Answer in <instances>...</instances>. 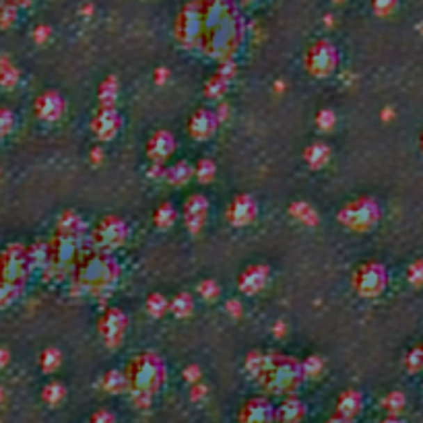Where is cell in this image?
<instances>
[{
    "instance_id": "cell-1",
    "label": "cell",
    "mask_w": 423,
    "mask_h": 423,
    "mask_svg": "<svg viewBox=\"0 0 423 423\" xmlns=\"http://www.w3.org/2000/svg\"><path fill=\"white\" fill-rule=\"evenodd\" d=\"M72 285L89 296H99L116 285L120 279V264L112 256V252L102 250H85L70 271Z\"/></svg>"
},
{
    "instance_id": "cell-2",
    "label": "cell",
    "mask_w": 423,
    "mask_h": 423,
    "mask_svg": "<svg viewBox=\"0 0 423 423\" xmlns=\"http://www.w3.org/2000/svg\"><path fill=\"white\" fill-rule=\"evenodd\" d=\"M122 374L126 380V390H130L138 405H147V401L163 388L168 378L166 362L155 351H141L132 356Z\"/></svg>"
},
{
    "instance_id": "cell-3",
    "label": "cell",
    "mask_w": 423,
    "mask_h": 423,
    "mask_svg": "<svg viewBox=\"0 0 423 423\" xmlns=\"http://www.w3.org/2000/svg\"><path fill=\"white\" fill-rule=\"evenodd\" d=\"M254 378L264 392L279 397L294 394L305 380L302 362L285 353H264Z\"/></svg>"
},
{
    "instance_id": "cell-4",
    "label": "cell",
    "mask_w": 423,
    "mask_h": 423,
    "mask_svg": "<svg viewBox=\"0 0 423 423\" xmlns=\"http://www.w3.org/2000/svg\"><path fill=\"white\" fill-rule=\"evenodd\" d=\"M33 273V262L29 254V246L25 244H8L0 252V283L19 287L25 292L29 277Z\"/></svg>"
},
{
    "instance_id": "cell-5",
    "label": "cell",
    "mask_w": 423,
    "mask_h": 423,
    "mask_svg": "<svg viewBox=\"0 0 423 423\" xmlns=\"http://www.w3.org/2000/svg\"><path fill=\"white\" fill-rule=\"evenodd\" d=\"M380 215H382V211H380V205L376 198L356 196L339 209L337 221L349 232H369L372 228L378 225Z\"/></svg>"
},
{
    "instance_id": "cell-6",
    "label": "cell",
    "mask_w": 423,
    "mask_h": 423,
    "mask_svg": "<svg viewBox=\"0 0 423 423\" xmlns=\"http://www.w3.org/2000/svg\"><path fill=\"white\" fill-rule=\"evenodd\" d=\"M81 254V236L54 232V236L46 242V266L54 275H66L72 271Z\"/></svg>"
},
{
    "instance_id": "cell-7",
    "label": "cell",
    "mask_w": 423,
    "mask_h": 423,
    "mask_svg": "<svg viewBox=\"0 0 423 423\" xmlns=\"http://www.w3.org/2000/svg\"><path fill=\"white\" fill-rule=\"evenodd\" d=\"M351 287L360 298H365V300L382 296L384 289L388 287V271H386V266L382 262H378V260H365L353 271Z\"/></svg>"
},
{
    "instance_id": "cell-8",
    "label": "cell",
    "mask_w": 423,
    "mask_h": 423,
    "mask_svg": "<svg viewBox=\"0 0 423 423\" xmlns=\"http://www.w3.org/2000/svg\"><path fill=\"white\" fill-rule=\"evenodd\" d=\"M128 223L118 215H104L95 228L91 230V244L95 250L112 252L116 248H122L128 240Z\"/></svg>"
},
{
    "instance_id": "cell-9",
    "label": "cell",
    "mask_w": 423,
    "mask_h": 423,
    "mask_svg": "<svg viewBox=\"0 0 423 423\" xmlns=\"http://www.w3.org/2000/svg\"><path fill=\"white\" fill-rule=\"evenodd\" d=\"M130 328V318L122 308H108L97 318V333L108 349H120Z\"/></svg>"
},
{
    "instance_id": "cell-10",
    "label": "cell",
    "mask_w": 423,
    "mask_h": 423,
    "mask_svg": "<svg viewBox=\"0 0 423 423\" xmlns=\"http://www.w3.org/2000/svg\"><path fill=\"white\" fill-rule=\"evenodd\" d=\"M305 70L316 77V79H324V77H330L337 66H339V52L337 48L326 42V40H316L308 52H305Z\"/></svg>"
},
{
    "instance_id": "cell-11",
    "label": "cell",
    "mask_w": 423,
    "mask_h": 423,
    "mask_svg": "<svg viewBox=\"0 0 423 423\" xmlns=\"http://www.w3.org/2000/svg\"><path fill=\"white\" fill-rule=\"evenodd\" d=\"M176 35L184 46H198L202 38V13L200 2L188 4L176 19Z\"/></svg>"
},
{
    "instance_id": "cell-12",
    "label": "cell",
    "mask_w": 423,
    "mask_h": 423,
    "mask_svg": "<svg viewBox=\"0 0 423 423\" xmlns=\"http://www.w3.org/2000/svg\"><path fill=\"white\" fill-rule=\"evenodd\" d=\"M209 211H211V202L205 194L194 192L184 200L182 207V217H184V225L190 234H200L209 221Z\"/></svg>"
},
{
    "instance_id": "cell-13",
    "label": "cell",
    "mask_w": 423,
    "mask_h": 423,
    "mask_svg": "<svg viewBox=\"0 0 423 423\" xmlns=\"http://www.w3.org/2000/svg\"><path fill=\"white\" fill-rule=\"evenodd\" d=\"M258 217V202L252 194L240 192L225 207V219L232 228H248Z\"/></svg>"
},
{
    "instance_id": "cell-14",
    "label": "cell",
    "mask_w": 423,
    "mask_h": 423,
    "mask_svg": "<svg viewBox=\"0 0 423 423\" xmlns=\"http://www.w3.org/2000/svg\"><path fill=\"white\" fill-rule=\"evenodd\" d=\"M122 128V116L116 106H99L93 112L91 118V130L99 141H112Z\"/></svg>"
},
{
    "instance_id": "cell-15",
    "label": "cell",
    "mask_w": 423,
    "mask_h": 423,
    "mask_svg": "<svg viewBox=\"0 0 423 423\" xmlns=\"http://www.w3.org/2000/svg\"><path fill=\"white\" fill-rule=\"evenodd\" d=\"M176 136L170 130H155L145 147L147 159L155 166H163L176 151Z\"/></svg>"
},
{
    "instance_id": "cell-16",
    "label": "cell",
    "mask_w": 423,
    "mask_h": 423,
    "mask_svg": "<svg viewBox=\"0 0 423 423\" xmlns=\"http://www.w3.org/2000/svg\"><path fill=\"white\" fill-rule=\"evenodd\" d=\"M66 112V102L58 91L48 89L42 91L35 99H33V114L35 118L44 122H56L61 120Z\"/></svg>"
},
{
    "instance_id": "cell-17",
    "label": "cell",
    "mask_w": 423,
    "mask_h": 423,
    "mask_svg": "<svg viewBox=\"0 0 423 423\" xmlns=\"http://www.w3.org/2000/svg\"><path fill=\"white\" fill-rule=\"evenodd\" d=\"M240 423H275V407L264 397L248 399L238 413Z\"/></svg>"
},
{
    "instance_id": "cell-18",
    "label": "cell",
    "mask_w": 423,
    "mask_h": 423,
    "mask_svg": "<svg viewBox=\"0 0 423 423\" xmlns=\"http://www.w3.org/2000/svg\"><path fill=\"white\" fill-rule=\"evenodd\" d=\"M219 126L217 120V114L215 110H209V108H198L190 118H188V134L194 138V141H207L215 134Z\"/></svg>"
},
{
    "instance_id": "cell-19",
    "label": "cell",
    "mask_w": 423,
    "mask_h": 423,
    "mask_svg": "<svg viewBox=\"0 0 423 423\" xmlns=\"http://www.w3.org/2000/svg\"><path fill=\"white\" fill-rule=\"evenodd\" d=\"M269 283V266L264 264H250L238 277V289L244 296H256Z\"/></svg>"
},
{
    "instance_id": "cell-20",
    "label": "cell",
    "mask_w": 423,
    "mask_h": 423,
    "mask_svg": "<svg viewBox=\"0 0 423 423\" xmlns=\"http://www.w3.org/2000/svg\"><path fill=\"white\" fill-rule=\"evenodd\" d=\"M305 417V405L296 397L289 394L275 409V423H302Z\"/></svg>"
},
{
    "instance_id": "cell-21",
    "label": "cell",
    "mask_w": 423,
    "mask_h": 423,
    "mask_svg": "<svg viewBox=\"0 0 423 423\" xmlns=\"http://www.w3.org/2000/svg\"><path fill=\"white\" fill-rule=\"evenodd\" d=\"M362 409H363L362 392L349 388V390H345V392L339 394V399H337V413H335V415L353 422V417H358V415L362 413Z\"/></svg>"
},
{
    "instance_id": "cell-22",
    "label": "cell",
    "mask_w": 423,
    "mask_h": 423,
    "mask_svg": "<svg viewBox=\"0 0 423 423\" xmlns=\"http://www.w3.org/2000/svg\"><path fill=\"white\" fill-rule=\"evenodd\" d=\"M303 161L312 168V170H320L330 161V147L322 141H314L312 145L305 147L303 151Z\"/></svg>"
},
{
    "instance_id": "cell-23",
    "label": "cell",
    "mask_w": 423,
    "mask_h": 423,
    "mask_svg": "<svg viewBox=\"0 0 423 423\" xmlns=\"http://www.w3.org/2000/svg\"><path fill=\"white\" fill-rule=\"evenodd\" d=\"M194 176V168L188 163V161H178V163H174V166H170V168H166V174H163V180L168 182V184H172V186H184V184H188L190 182V178Z\"/></svg>"
},
{
    "instance_id": "cell-24",
    "label": "cell",
    "mask_w": 423,
    "mask_h": 423,
    "mask_svg": "<svg viewBox=\"0 0 423 423\" xmlns=\"http://www.w3.org/2000/svg\"><path fill=\"white\" fill-rule=\"evenodd\" d=\"M56 232L62 234H70V236H83L85 232V221L81 219L79 213L74 211H64L56 223Z\"/></svg>"
},
{
    "instance_id": "cell-25",
    "label": "cell",
    "mask_w": 423,
    "mask_h": 423,
    "mask_svg": "<svg viewBox=\"0 0 423 423\" xmlns=\"http://www.w3.org/2000/svg\"><path fill=\"white\" fill-rule=\"evenodd\" d=\"M176 219H178V211H176V207H174L170 200H163L161 205H157V209H155V213H153V223H155V228H159V230H170V228H174Z\"/></svg>"
},
{
    "instance_id": "cell-26",
    "label": "cell",
    "mask_w": 423,
    "mask_h": 423,
    "mask_svg": "<svg viewBox=\"0 0 423 423\" xmlns=\"http://www.w3.org/2000/svg\"><path fill=\"white\" fill-rule=\"evenodd\" d=\"M228 89H230V79L228 77H223L221 72H215L207 83H205V95L209 97V99H221L225 93H228Z\"/></svg>"
},
{
    "instance_id": "cell-27",
    "label": "cell",
    "mask_w": 423,
    "mask_h": 423,
    "mask_svg": "<svg viewBox=\"0 0 423 423\" xmlns=\"http://www.w3.org/2000/svg\"><path fill=\"white\" fill-rule=\"evenodd\" d=\"M170 312L176 316V318H188L192 316L194 312V298L186 292H182L178 296H174L170 300Z\"/></svg>"
},
{
    "instance_id": "cell-28",
    "label": "cell",
    "mask_w": 423,
    "mask_h": 423,
    "mask_svg": "<svg viewBox=\"0 0 423 423\" xmlns=\"http://www.w3.org/2000/svg\"><path fill=\"white\" fill-rule=\"evenodd\" d=\"M97 95H99V106H114L118 97V81L114 77H108L106 81H102Z\"/></svg>"
},
{
    "instance_id": "cell-29",
    "label": "cell",
    "mask_w": 423,
    "mask_h": 423,
    "mask_svg": "<svg viewBox=\"0 0 423 423\" xmlns=\"http://www.w3.org/2000/svg\"><path fill=\"white\" fill-rule=\"evenodd\" d=\"M289 213H292V217H296L298 221H302L303 225H316L318 223V215H316L314 207H310L308 202H302V200L294 202L289 207Z\"/></svg>"
},
{
    "instance_id": "cell-30",
    "label": "cell",
    "mask_w": 423,
    "mask_h": 423,
    "mask_svg": "<svg viewBox=\"0 0 423 423\" xmlns=\"http://www.w3.org/2000/svg\"><path fill=\"white\" fill-rule=\"evenodd\" d=\"M145 308H147V312L153 316V318H163L168 312H170V300L163 296V294H151L149 298H147V302H145Z\"/></svg>"
},
{
    "instance_id": "cell-31",
    "label": "cell",
    "mask_w": 423,
    "mask_h": 423,
    "mask_svg": "<svg viewBox=\"0 0 423 423\" xmlns=\"http://www.w3.org/2000/svg\"><path fill=\"white\" fill-rule=\"evenodd\" d=\"M102 388L106 392H112V394H120L126 390V380H124V374L118 369H112V372H106L104 378H102Z\"/></svg>"
},
{
    "instance_id": "cell-32",
    "label": "cell",
    "mask_w": 423,
    "mask_h": 423,
    "mask_svg": "<svg viewBox=\"0 0 423 423\" xmlns=\"http://www.w3.org/2000/svg\"><path fill=\"white\" fill-rule=\"evenodd\" d=\"M42 399H44V403H48L50 407H56V405H61L62 401L66 399V388H64V384H61V382H48L46 386H44V390H42Z\"/></svg>"
},
{
    "instance_id": "cell-33",
    "label": "cell",
    "mask_w": 423,
    "mask_h": 423,
    "mask_svg": "<svg viewBox=\"0 0 423 423\" xmlns=\"http://www.w3.org/2000/svg\"><path fill=\"white\" fill-rule=\"evenodd\" d=\"M62 363V353L56 349V347H48L40 353V367L42 372L46 374H52L61 367Z\"/></svg>"
},
{
    "instance_id": "cell-34",
    "label": "cell",
    "mask_w": 423,
    "mask_h": 423,
    "mask_svg": "<svg viewBox=\"0 0 423 423\" xmlns=\"http://www.w3.org/2000/svg\"><path fill=\"white\" fill-rule=\"evenodd\" d=\"M215 174H217L215 161L209 159V157H202V159L196 163V168H194V176H196V180L200 182V184H209V182H213Z\"/></svg>"
},
{
    "instance_id": "cell-35",
    "label": "cell",
    "mask_w": 423,
    "mask_h": 423,
    "mask_svg": "<svg viewBox=\"0 0 423 423\" xmlns=\"http://www.w3.org/2000/svg\"><path fill=\"white\" fill-rule=\"evenodd\" d=\"M405 367L409 372H422L423 369V343L415 345L413 349H409V353L405 356Z\"/></svg>"
},
{
    "instance_id": "cell-36",
    "label": "cell",
    "mask_w": 423,
    "mask_h": 423,
    "mask_svg": "<svg viewBox=\"0 0 423 423\" xmlns=\"http://www.w3.org/2000/svg\"><path fill=\"white\" fill-rule=\"evenodd\" d=\"M17 79H19L17 68L10 62H0V85L6 87V89H10V87L17 85Z\"/></svg>"
},
{
    "instance_id": "cell-37",
    "label": "cell",
    "mask_w": 423,
    "mask_h": 423,
    "mask_svg": "<svg viewBox=\"0 0 423 423\" xmlns=\"http://www.w3.org/2000/svg\"><path fill=\"white\" fill-rule=\"evenodd\" d=\"M21 296H23V289H19V287H10V285L0 283V310H4V308L13 305V303L17 302Z\"/></svg>"
},
{
    "instance_id": "cell-38",
    "label": "cell",
    "mask_w": 423,
    "mask_h": 423,
    "mask_svg": "<svg viewBox=\"0 0 423 423\" xmlns=\"http://www.w3.org/2000/svg\"><path fill=\"white\" fill-rule=\"evenodd\" d=\"M382 405H384V409L394 417L397 413L403 411V407H405V397H403V392H390V394H386V399L382 401Z\"/></svg>"
},
{
    "instance_id": "cell-39",
    "label": "cell",
    "mask_w": 423,
    "mask_h": 423,
    "mask_svg": "<svg viewBox=\"0 0 423 423\" xmlns=\"http://www.w3.org/2000/svg\"><path fill=\"white\" fill-rule=\"evenodd\" d=\"M302 367L305 378H316V376H320L322 369H324V360H322L320 356H310L308 360H303L302 362Z\"/></svg>"
},
{
    "instance_id": "cell-40",
    "label": "cell",
    "mask_w": 423,
    "mask_h": 423,
    "mask_svg": "<svg viewBox=\"0 0 423 423\" xmlns=\"http://www.w3.org/2000/svg\"><path fill=\"white\" fill-rule=\"evenodd\" d=\"M198 296H202V300H207V302H215L221 296V289L213 279H205L198 285Z\"/></svg>"
},
{
    "instance_id": "cell-41",
    "label": "cell",
    "mask_w": 423,
    "mask_h": 423,
    "mask_svg": "<svg viewBox=\"0 0 423 423\" xmlns=\"http://www.w3.org/2000/svg\"><path fill=\"white\" fill-rule=\"evenodd\" d=\"M15 128V112L8 108H0V141L10 134Z\"/></svg>"
},
{
    "instance_id": "cell-42",
    "label": "cell",
    "mask_w": 423,
    "mask_h": 423,
    "mask_svg": "<svg viewBox=\"0 0 423 423\" xmlns=\"http://www.w3.org/2000/svg\"><path fill=\"white\" fill-rule=\"evenodd\" d=\"M335 122H337V118H335V112H333V110H320L318 116H316V126H318L322 132L333 130Z\"/></svg>"
},
{
    "instance_id": "cell-43",
    "label": "cell",
    "mask_w": 423,
    "mask_h": 423,
    "mask_svg": "<svg viewBox=\"0 0 423 423\" xmlns=\"http://www.w3.org/2000/svg\"><path fill=\"white\" fill-rule=\"evenodd\" d=\"M407 279L411 285L422 287L423 285V260H415L409 269H407Z\"/></svg>"
},
{
    "instance_id": "cell-44",
    "label": "cell",
    "mask_w": 423,
    "mask_h": 423,
    "mask_svg": "<svg viewBox=\"0 0 423 423\" xmlns=\"http://www.w3.org/2000/svg\"><path fill=\"white\" fill-rule=\"evenodd\" d=\"M397 4H399V0H372V6H374V10H376L380 17L390 15V13L397 8Z\"/></svg>"
},
{
    "instance_id": "cell-45",
    "label": "cell",
    "mask_w": 423,
    "mask_h": 423,
    "mask_svg": "<svg viewBox=\"0 0 423 423\" xmlns=\"http://www.w3.org/2000/svg\"><path fill=\"white\" fill-rule=\"evenodd\" d=\"M15 10H17V4H15V2L2 6V13H0V23H2V27H8V25L15 21Z\"/></svg>"
},
{
    "instance_id": "cell-46",
    "label": "cell",
    "mask_w": 423,
    "mask_h": 423,
    "mask_svg": "<svg viewBox=\"0 0 423 423\" xmlns=\"http://www.w3.org/2000/svg\"><path fill=\"white\" fill-rule=\"evenodd\" d=\"M89 423H116V417H114L112 411H108V409H99V411H95V413L91 415Z\"/></svg>"
},
{
    "instance_id": "cell-47",
    "label": "cell",
    "mask_w": 423,
    "mask_h": 423,
    "mask_svg": "<svg viewBox=\"0 0 423 423\" xmlns=\"http://www.w3.org/2000/svg\"><path fill=\"white\" fill-rule=\"evenodd\" d=\"M184 380H188V382H200V369H198V365H188L186 369H184Z\"/></svg>"
},
{
    "instance_id": "cell-48",
    "label": "cell",
    "mask_w": 423,
    "mask_h": 423,
    "mask_svg": "<svg viewBox=\"0 0 423 423\" xmlns=\"http://www.w3.org/2000/svg\"><path fill=\"white\" fill-rule=\"evenodd\" d=\"M225 310H228L232 316H240V314H242V305H240L238 300H228V303H225Z\"/></svg>"
},
{
    "instance_id": "cell-49",
    "label": "cell",
    "mask_w": 423,
    "mask_h": 423,
    "mask_svg": "<svg viewBox=\"0 0 423 423\" xmlns=\"http://www.w3.org/2000/svg\"><path fill=\"white\" fill-rule=\"evenodd\" d=\"M163 174H166V168H163V166H155V163H151L149 176H151L153 180H161V178H163Z\"/></svg>"
},
{
    "instance_id": "cell-50",
    "label": "cell",
    "mask_w": 423,
    "mask_h": 423,
    "mask_svg": "<svg viewBox=\"0 0 423 423\" xmlns=\"http://www.w3.org/2000/svg\"><path fill=\"white\" fill-rule=\"evenodd\" d=\"M205 392H207V386H205V384L196 382V384L192 386V399H202Z\"/></svg>"
},
{
    "instance_id": "cell-51",
    "label": "cell",
    "mask_w": 423,
    "mask_h": 423,
    "mask_svg": "<svg viewBox=\"0 0 423 423\" xmlns=\"http://www.w3.org/2000/svg\"><path fill=\"white\" fill-rule=\"evenodd\" d=\"M48 31H50L48 27H38V29H35V40H38V42H44V40L48 38Z\"/></svg>"
},
{
    "instance_id": "cell-52",
    "label": "cell",
    "mask_w": 423,
    "mask_h": 423,
    "mask_svg": "<svg viewBox=\"0 0 423 423\" xmlns=\"http://www.w3.org/2000/svg\"><path fill=\"white\" fill-rule=\"evenodd\" d=\"M166 79H168V70L166 68H157L155 70V81L157 83H166Z\"/></svg>"
},
{
    "instance_id": "cell-53",
    "label": "cell",
    "mask_w": 423,
    "mask_h": 423,
    "mask_svg": "<svg viewBox=\"0 0 423 423\" xmlns=\"http://www.w3.org/2000/svg\"><path fill=\"white\" fill-rule=\"evenodd\" d=\"M8 358H10V356H8V351L0 347V367H4V365L8 363Z\"/></svg>"
},
{
    "instance_id": "cell-54",
    "label": "cell",
    "mask_w": 423,
    "mask_h": 423,
    "mask_svg": "<svg viewBox=\"0 0 423 423\" xmlns=\"http://www.w3.org/2000/svg\"><path fill=\"white\" fill-rule=\"evenodd\" d=\"M326 423H353V422H349V420H343V417H339V415H333L330 420Z\"/></svg>"
},
{
    "instance_id": "cell-55",
    "label": "cell",
    "mask_w": 423,
    "mask_h": 423,
    "mask_svg": "<svg viewBox=\"0 0 423 423\" xmlns=\"http://www.w3.org/2000/svg\"><path fill=\"white\" fill-rule=\"evenodd\" d=\"M382 423H401V422H399L397 417H392V415H390V417H386V420H384Z\"/></svg>"
},
{
    "instance_id": "cell-56",
    "label": "cell",
    "mask_w": 423,
    "mask_h": 423,
    "mask_svg": "<svg viewBox=\"0 0 423 423\" xmlns=\"http://www.w3.org/2000/svg\"><path fill=\"white\" fill-rule=\"evenodd\" d=\"M420 147H422V151H423V132H422V136H420Z\"/></svg>"
},
{
    "instance_id": "cell-57",
    "label": "cell",
    "mask_w": 423,
    "mask_h": 423,
    "mask_svg": "<svg viewBox=\"0 0 423 423\" xmlns=\"http://www.w3.org/2000/svg\"><path fill=\"white\" fill-rule=\"evenodd\" d=\"M335 2H345V0H335Z\"/></svg>"
},
{
    "instance_id": "cell-58",
    "label": "cell",
    "mask_w": 423,
    "mask_h": 423,
    "mask_svg": "<svg viewBox=\"0 0 423 423\" xmlns=\"http://www.w3.org/2000/svg\"><path fill=\"white\" fill-rule=\"evenodd\" d=\"M244 2H254V0H244Z\"/></svg>"
},
{
    "instance_id": "cell-59",
    "label": "cell",
    "mask_w": 423,
    "mask_h": 423,
    "mask_svg": "<svg viewBox=\"0 0 423 423\" xmlns=\"http://www.w3.org/2000/svg\"><path fill=\"white\" fill-rule=\"evenodd\" d=\"M2 2H4V0H0V4H2Z\"/></svg>"
}]
</instances>
